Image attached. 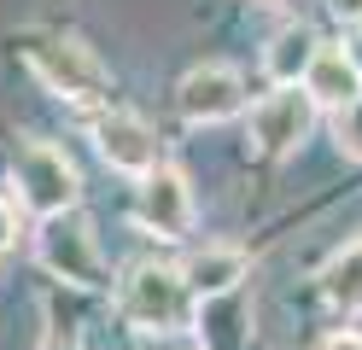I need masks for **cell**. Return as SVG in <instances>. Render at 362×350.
I'll return each mask as SVG.
<instances>
[{
  "instance_id": "obj_1",
  "label": "cell",
  "mask_w": 362,
  "mask_h": 350,
  "mask_svg": "<svg viewBox=\"0 0 362 350\" xmlns=\"http://www.w3.org/2000/svg\"><path fill=\"white\" fill-rule=\"evenodd\" d=\"M18 53L24 64L41 76V88L59 93V100H105L111 93V70L94 59V47H82L76 35H47V30H30L18 35Z\"/></svg>"
},
{
  "instance_id": "obj_2",
  "label": "cell",
  "mask_w": 362,
  "mask_h": 350,
  "mask_svg": "<svg viewBox=\"0 0 362 350\" xmlns=\"http://www.w3.org/2000/svg\"><path fill=\"white\" fill-rule=\"evenodd\" d=\"M117 310L129 327H141V333H181V327L193 321V292L181 269L170 263H141L129 269L123 292H117Z\"/></svg>"
},
{
  "instance_id": "obj_3",
  "label": "cell",
  "mask_w": 362,
  "mask_h": 350,
  "mask_svg": "<svg viewBox=\"0 0 362 350\" xmlns=\"http://www.w3.org/2000/svg\"><path fill=\"white\" fill-rule=\"evenodd\" d=\"M12 187H18V199H24V210H35L41 222L76 210V193H82L76 163L64 158L59 146H47V140L18 146V158H12Z\"/></svg>"
},
{
  "instance_id": "obj_4",
  "label": "cell",
  "mask_w": 362,
  "mask_h": 350,
  "mask_svg": "<svg viewBox=\"0 0 362 350\" xmlns=\"http://www.w3.org/2000/svg\"><path fill=\"white\" fill-rule=\"evenodd\" d=\"M41 263H47L59 280H71V286H105V257H100V240L94 228H88L76 210H64V216H47L41 222Z\"/></svg>"
},
{
  "instance_id": "obj_5",
  "label": "cell",
  "mask_w": 362,
  "mask_h": 350,
  "mask_svg": "<svg viewBox=\"0 0 362 350\" xmlns=\"http://www.w3.org/2000/svg\"><path fill=\"white\" fill-rule=\"evenodd\" d=\"M310 123H315L310 93H304V88H275L269 100L252 105V146H257L263 158H281V152H292V146L310 134Z\"/></svg>"
},
{
  "instance_id": "obj_6",
  "label": "cell",
  "mask_w": 362,
  "mask_h": 350,
  "mask_svg": "<svg viewBox=\"0 0 362 350\" xmlns=\"http://www.w3.org/2000/svg\"><path fill=\"white\" fill-rule=\"evenodd\" d=\"M240 105H245V82H240L234 64H193L175 88V111L187 123H222Z\"/></svg>"
},
{
  "instance_id": "obj_7",
  "label": "cell",
  "mask_w": 362,
  "mask_h": 350,
  "mask_svg": "<svg viewBox=\"0 0 362 350\" xmlns=\"http://www.w3.org/2000/svg\"><path fill=\"white\" fill-rule=\"evenodd\" d=\"M134 222L158 240H181L193 228V193L175 170H152L141 175V199H134Z\"/></svg>"
},
{
  "instance_id": "obj_8",
  "label": "cell",
  "mask_w": 362,
  "mask_h": 350,
  "mask_svg": "<svg viewBox=\"0 0 362 350\" xmlns=\"http://www.w3.org/2000/svg\"><path fill=\"white\" fill-rule=\"evenodd\" d=\"M94 146H100V158L111 163V170H123V175H152L158 170V134L134 111L100 117L94 123Z\"/></svg>"
},
{
  "instance_id": "obj_9",
  "label": "cell",
  "mask_w": 362,
  "mask_h": 350,
  "mask_svg": "<svg viewBox=\"0 0 362 350\" xmlns=\"http://www.w3.org/2000/svg\"><path fill=\"white\" fill-rule=\"evenodd\" d=\"M298 88L310 93V105H327V111H345V105L362 100V76H356V64H351L345 47H322Z\"/></svg>"
},
{
  "instance_id": "obj_10",
  "label": "cell",
  "mask_w": 362,
  "mask_h": 350,
  "mask_svg": "<svg viewBox=\"0 0 362 350\" xmlns=\"http://www.w3.org/2000/svg\"><path fill=\"white\" fill-rule=\"evenodd\" d=\"M181 280H187L193 298H228L240 280H245V251L234 245H205L181 263Z\"/></svg>"
},
{
  "instance_id": "obj_11",
  "label": "cell",
  "mask_w": 362,
  "mask_h": 350,
  "mask_svg": "<svg viewBox=\"0 0 362 350\" xmlns=\"http://www.w3.org/2000/svg\"><path fill=\"white\" fill-rule=\"evenodd\" d=\"M315 53H322V41H315L310 23H286V30L269 35V53H263V70L275 76V88H298L304 70L315 64Z\"/></svg>"
},
{
  "instance_id": "obj_12",
  "label": "cell",
  "mask_w": 362,
  "mask_h": 350,
  "mask_svg": "<svg viewBox=\"0 0 362 350\" xmlns=\"http://www.w3.org/2000/svg\"><path fill=\"white\" fill-rule=\"evenodd\" d=\"M322 292H327V303H339V310H362V240H351L322 269Z\"/></svg>"
},
{
  "instance_id": "obj_13",
  "label": "cell",
  "mask_w": 362,
  "mask_h": 350,
  "mask_svg": "<svg viewBox=\"0 0 362 350\" xmlns=\"http://www.w3.org/2000/svg\"><path fill=\"white\" fill-rule=\"evenodd\" d=\"M333 140H339V152H345V158L362 163V100L345 105V111H333Z\"/></svg>"
},
{
  "instance_id": "obj_14",
  "label": "cell",
  "mask_w": 362,
  "mask_h": 350,
  "mask_svg": "<svg viewBox=\"0 0 362 350\" xmlns=\"http://www.w3.org/2000/svg\"><path fill=\"white\" fill-rule=\"evenodd\" d=\"M12 245H18V216H12V204L0 199V257H6Z\"/></svg>"
},
{
  "instance_id": "obj_15",
  "label": "cell",
  "mask_w": 362,
  "mask_h": 350,
  "mask_svg": "<svg viewBox=\"0 0 362 350\" xmlns=\"http://www.w3.org/2000/svg\"><path fill=\"white\" fill-rule=\"evenodd\" d=\"M315 350H362V333H327Z\"/></svg>"
},
{
  "instance_id": "obj_16",
  "label": "cell",
  "mask_w": 362,
  "mask_h": 350,
  "mask_svg": "<svg viewBox=\"0 0 362 350\" xmlns=\"http://www.w3.org/2000/svg\"><path fill=\"white\" fill-rule=\"evenodd\" d=\"M41 350H76V339H71V333H47V339H41Z\"/></svg>"
},
{
  "instance_id": "obj_17",
  "label": "cell",
  "mask_w": 362,
  "mask_h": 350,
  "mask_svg": "<svg viewBox=\"0 0 362 350\" xmlns=\"http://www.w3.org/2000/svg\"><path fill=\"white\" fill-rule=\"evenodd\" d=\"M345 53H351V64H356V76H362V30L351 35V47H345Z\"/></svg>"
}]
</instances>
